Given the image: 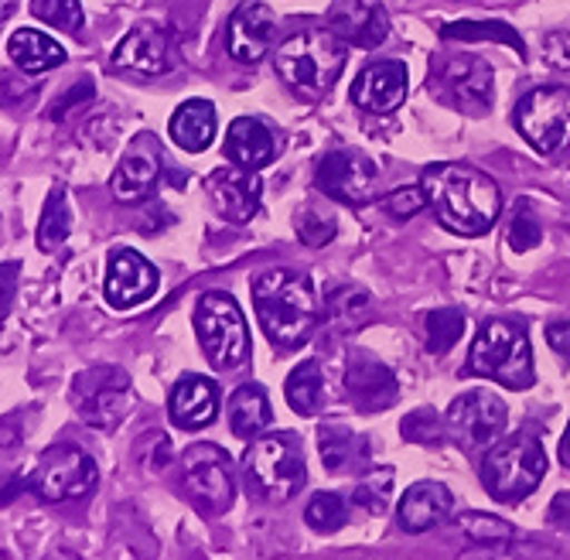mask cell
<instances>
[{
  "label": "cell",
  "instance_id": "cell-39",
  "mask_svg": "<svg viewBox=\"0 0 570 560\" xmlns=\"http://www.w3.org/2000/svg\"><path fill=\"white\" fill-rule=\"evenodd\" d=\"M390 495H393V469H383V472H373L370 479H362L355 485V502L366 509V513L380 517L386 513V505H390Z\"/></svg>",
  "mask_w": 570,
  "mask_h": 560
},
{
  "label": "cell",
  "instance_id": "cell-44",
  "mask_svg": "<svg viewBox=\"0 0 570 560\" xmlns=\"http://www.w3.org/2000/svg\"><path fill=\"white\" fill-rule=\"evenodd\" d=\"M92 96V82L89 79H82V82H76L62 99H59V104L56 107H51V120H62L72 107H79V104H86V99Z\"/></svg>",
  "mask_w": 570,
  "mask_h": 560
},
{
  "label": "cell",
  "instance_id": "cell-25",
  "mask_svg": "<svg viewBox=\"0 0 570 560\" xmlns=\"http://www.w3.org/2000/svg\"><path fill=\"white\" fill-rule=\"evenodd\" d=\"M158 175H161V158L158 150H154L150 137H140V144L134 150H127L124 161L117 165L114 171V198L117 202H140L144 195L154 191L158 185Z\"/></svg>",
  "mask_w": 570,
  "mask_h": 560
},
{
  "label": "cell",
  "instance_id": "cell-26",
  "mask_svg": "<svg viewBox=\"0 0 570 560\" xmlns=\"http://www.w3.org/2000/svg\"><path fill=\"white\" fill-rule=\"evenodd\" d=\"M216 127H219V117L209 99H188V104L175 110L168 134L181 150H188V155H202V150L216 140Z\"/></svg>",
  "mask_w": 570,
  "mask_h": 560
},
{
  "label": "cell",
  "instance_id": "cell-47",
  "mask_svg": "<svg viewBox=\"0 0 570 560\" xmlns=\"http://www.w3.org/2000/svg\"><path fill=\"white\" fill-rule=\"evenodd\" d=\"M14 274H18L14 264H0V312L8 308V301L14 294Z\"/></svg>",
  "mask_w": 570,
  "mask_h": 560
},
{
  "label": "cell",
  "instance_id": "cell-22",
  "mask_svg": "<svg viewBox=\"0 0 570 560\" xmlns=\"http://www.w3.org/2000/svg\"><path fill=\"white\" fill-rule=\"evenodd\" d=\"M229 56L236 62L256 66L274 45V14L264 4H243L229 21Z\"/></svg>",
  "mask_w": 570,
  "mask_h": 560
},
{
  "label": "cell",
  "instance_id": "cell-34",
  "mask_svg": "<svg viewBox=\"0 0 570 560\" xmlns=\"http://www.w3.org/2000/svg\"><path fill=\"white\" fill-rule=\"evenodd\" d=\"M373 315V301L362 287H338L328 297V318L342 328H355Z\"/></svg>",
  "mask_w": 570,
  "mask_h": 560
},
{
  "label": "cell",
  "instance_id": "cell-24",
  "mask_svg": "<svg viewBox=\"0 0 570 560\" xmlns=\"http://www.w3.org/2000/svg\"><path fill=\"white\" fill-rule=\"evenodd\" d=\"M277 134L256 117H239L229 124V134H226V158L236 161L239 168H264L277 158Z\"/></svg>",
  "mask_w": 570,
  "mask_h": 560
},
{
  "label": "cell",
  "instance_id": "cell-18",
  "mask_svg": "<svg viewBox=\"0 0 570 560\" xmlns=\"http://www.w3.org/2000/svg\"><path fill=\"white\" fill-rule=\"evenodd\" d=\"M209 195L216 202V213L229 223H249L261 209L264 185L253 168H219L209 178Z\"/></svg>",
  "mask_w": 570,
  "mask_h": 560
},
{
  "label": "cell",
  "instance_id": "cell-46",
  "mask_svg": "<svg viewBox=\"0 0 570 560\" xmlns=\"http://www.w3.org/2000/svg\"><path fill=\"white\" fill-rule=\"evenodd\" d=\"M550 523L570 533V492H560V495L550 502Z\"/></svg>",
  "mask_w": 570,
  "mask_h": 560
},
{
  "label": "cell",
  "instance_id": "cell-14",
  "mask_svg": "<svg viewBox=\"0 0 570 560\" xmlns=\"http://www.w3.org/2000/svg\"><path fill=\"white\" fill-rule=\"evenodd\" d=\"M509 424L505 403L489 390H469L448 406V431L464 448H485L502 438Z\"/></svg>",
  "mask_w": 570,
  "mask_h": 560
},
{
  "label": "cell",
  "instance_id": "cell-29",
  "mask_svg": "<svg viewBox=\"0 0 570 560\" xmlns=\"http://www.w3.org/2000/svg\"><path fill=\"white\" fill-rule=\"evenodd\" d=\"M8 52L24 72H48V69L66 62V48L59 41H51L45 31H35V28L14 31L8 41Z\"/></svg>",
  "mask_w": 570,
  "mask_h": 560
},
{
  "label": "cell",
  "instance_id": "cell-38",
  "mask_svg": "<svg viewBox=\"0 0 570 560\" xmlns=\"http://www.w3.org/2000/svg\"><path fill=\"white\" fill-rule=\"evenodd\" d=\"M31 11L35 18H41L45 24L79 35L82 31V8L79 0H31Z\"/></svg>",
  "mask_w": 570,
  "mask_h": 560
},
{
  "label": "cell",
  "instance_id": "cell-11",
  "mask_svg": "<svg viewBox=\"0 0 570 560\" xmlns=\"http://www.w3.org/2000/svg\"><path fill=\"white\" fill-rule=\"evenodd\" d=\"M185 492L209 517H223L236 499L233 462L216 444H195L185 451Z\"/></svg>",
  "mask_w": 570,
  "mask_h": 560
},
{
  "label": "cell",
  "instance_id": "cell-35",
  "mask_svg": "<svg viewBox=\"0 0 570 560\" xmlns=\"http://www.w3.org/2000/svg\"><path fill=\"white\" fill-rule=\"evenodd\" d=\"M304 520L311 530H318V533H335L348 523V505L342 495L335 492H318L315 499L307 502L304 509Z\"/></svg>",
  "mask_w": 570,
  "mask_h": 560
},
{
  "label": "cell",
  "instance_id": "cell-43",
  "mask_svg": "<svg viewBox=\"0 0 570 560\" xmlns=\"http://www.w3.org/2000/svg\"><path fill=\"white\" fill-rule=\"evenodd\" d=\"M428 206V195L421 185H406V188H396L393 195L383 198V209L393 216V219H410V216H417L421 209Z\"/></svg>",
  "mask_w": 570,
  "mask_h": 560
},
{
  "label": "cell",
  "instance_id": "cell-17",
  "mask_svg": "<svg viewBox=\"0 0 570 560\" xmlns=\"http://www.w3.org/2000/svg\"><path fill=\"white\" fill-rule=\"evenodd\" d=\"M345 393L358 414H380L396 403L400 386L390 366H383L380 360H370V355H358L345 370Z\"/></svg>",
  "mask_w": 570,
  "mask_h": 560
},
{
  "label": "cell",
  "instance_id": "cell-15",
  "mask_svg": "<svg viewBox=\"0 0 570 560\" xmlns=\"http://www.w3.org/2000/svg\"><path fill=\"white\" fill-rule=\"evenodd\" d=\"M328 31L355 48L383 45L390 35L383 0H335V8L328 11Z\"/></svg>",
  "mask_w": 570,
  "mask_h": 560
},
{
  "label": "cell",
  "instance_id": "cell-4",
  "mask_svg": "<svg viewBox=\"0 0 570 560\" xmlns=\"http://www.w3.org/2000/svg\"><path fill=\"white\" fill-rule=\"evenodd\" d=\"M469 373L502 383L509 390H530L537 373H533V352L527 332L505 318L482 322L469 352Z\"/></svg>",
  "mask_w": 570,
  "mask_h": 560
},
{
  "label": "cell",
  "instance_id": "cell-8",
  "mask_svg": "<svg viewBox=\"0 0 570 560\" xmlns=\"http://www.w3.org/2000/svg\"><path fill=\"white\" fill-rule=\"evenodd\" d=\"M72 406L89 428L114 431L134 406V383L120 366H92L72 380Z\"/></svg>",
  "mask_w": 570,
  "mask_h": 560
},
{
  "label": "cell",
  "instance_id": "cell-21",
  "mask_svg": "<svg viewBox=\"0 0 570 560\" xmlns=\"http://www.w3.org/2000/svg\"><path fill=\"white\" fill-rule=\"evenodd\" d=\"M171 421L185 431H202L209 428L219 414V386L209 376L188 373L178 380V386L171 390Z\"/></svg>",
  "mask_w": 570,
  "mask_h": 560
},
{
  "label": "cell",
  "instance_id": "cell-20",
  "mask_svg": "<svg viewBox=\"0 0 570 560\" xmlns=\"http://www.w3.org/2000/svg\"><path fill=\"white\" fill-rule=\"evenodd\" d=\"M406 99V66L403 62H376L362 69L352 82V104L366 114H390Z\"/></svg>",
  "mask_w": 570,
  "mask_h": 560
},
{
  "label": "cell",
  "instance_id": "cell-36",
  "mask_svg": "<svg viewBox=\"0 0 570 560\" xmlns=\"http://www.w3.org/2000/svg\"><path fill=\"white\" fill-rule=\"evenodd\" d=\"M424 328H428V352L448 355L458 345L461 332H464V315L458 308H438V312L428 315Z\"/></svg>",
  "mask_w": 570,
  "mask_h": 560
},
{
  "label": "cell",
  "instance_id": "cell-10",
  "mask_svg": "<svg viewBox=\"0 0 570 560\" xmlns=\"http://www.w3.org/2000/svg\"><path fill=\"white\" fill-rule=\"evenodd\" d=\"M515 127L540 150L553 158L570 147V89L567 86H547L527 92L515 104Z\"/></svg>",
  "mask_w": 570,
  "mask_h": 560
},
{
  "label": "cell",
  "instance_id": "cell-41",
  "mask_svg": "<svg viewBox=\"0 0 570 560\" xmlns=\"http://www.w3.org/2000/svg\"><path fill=\"white\" fill-rule=\"evenodd\" d=\"M400 431L413 444H441L444 441V428L434 411H413L410 417H403Z\"/></svg>",
  "mask_w": 570,
  "mask_h": 560
},
{
  "label": "cell",
  "instance_id": "cell-48",
  "mask_svg": "<svg viewBox=\"0 0 570 560\" xmlns=\"http://www.w3.org/2000/svg\"><path fill=\"white\" fill-rule=\"evenodd\" d=\"M560 462L570 469V424H567V431H563V438H560Z\"/></svg>",
  "mask_w": 570,
  "mask_h": 560
},
{
  "label": "cell",
  "instance_id": "cell-12",
  "mask_svg": "<svg viewBox=\"0 0 570 560\" xmlns=\"http://www.w3.org/2000/svg\"><path fill=\"white\" fill-rule=\"evenodd\" d=\"M431 89L451 110L469 114V117H482L492 107V66L482 62L479 56L448 59L434 72Z\"/></svg>",
  "mask_w": 570,
  "mask_h": 560
},
{
  "label": "cell",
  "instance_id": "cell-16",
  "mask_svg": "<svg viewBox=\"0 0 570 560\" xmlns=\"http://www.w3.org/2000/svg\"><path fill=\"white\" fill-rule=\"evenodd\" d=\"M102 291H107V301L117 312H127L158 291V271H154L134 249H114Z\"/></svg>",
  "mask_w": 570,
  "mask_h": 560
},
{
  "label": "cell",
  "instance_id": "cell-42",
  "mask_svg": "<svg viewBox=\"0 0 570 560\" xmlns=\"http://www.w3.org/2000/svg\"><path fill=\"white\" fill-rule=\"evenodd\" d=\"M335 233H338L335 219L325 216V213H318V209H304L301 219H297V236L307 246H325V243L335 239Z\"/></svg>",
  "mask_w": 570,
  "mask_h": 560
},
{
  "label": "cell",
  "instance_id": "cell-7",
  "mask_svg": "<svg viewBox=\"0 0 570 560\" xmlns=\"http://www.w3.org/2000/svg\"><path fill=\"white\" fill-rule=\"evenodd\" d=\"M547 475L543 444L530 434H515L499 441L482 462V485L499 502L527 499Z\"/></svg>",
  "mask_w": 570,
  "mask_h": 560
},
{
  "label": "cell",
  "instance_id": "cell-40",
  "mask_svg": "<svg viewBox=\"0 0 570 560\" xmlns=\"http://www.w3.org/2000/svg\"><path fill=\"white\" fill-rule=\"evenodd\" d=\"M540 239H543L540 219L533 216L530 202H520V206H515V213H512V219H509V246L515 253H530Z\"/></svg>",
  "mask_w": 570,
  "mask_h": 560
},
{
  "label": "cell",
  "instance_id": "cell-30",
  "mask_svg": "<svg viewBox=\"0 0 570 560\" xmlns=\"http://www.w3.org/2000/svg\"><path fill=\"white\" fill-rule=\"evenodd\" d=\"M284 393H287V403H291V411L301 414V417H315L322 411V403H325V373L318 366V360H307L301 363L287 383H284Z\"/></svg>",
  "mask_w": 570,
  "mask_h": 560
},
{
  "label": "cell",
  "instance_id": "cell-9",
  "mask_svg": "<svg viewBox=\"0 0 570 560\" xmlns=\"http://www.w3.org/2000/svg\"><path fill=\"white\" fill-rule=\"evenodd\" d=\"M96 462L76 444H56L41 451L38 465L28 475V489L41 502H76L96 489Z\"/></svg>",
  "mask_w": 570,
  "mask_h": 560
},
{
  "label": "cell",
  "instance_id": "cell-1",
  "mask_svg": "<svg viewBox=\"0 0 570 560\" xmlns=\"http://www.w3.org/2000/svg\"><path fill=\"white\" fill-rule=\"evenodd\" d=\"M428 206L438 223L458 236H482L502 213V191L495 178L472 165H431L421 178Z\"/></svg>",
  "mask_w": 570,
  "mask_h": 560
},
{
  "label": "cell",
  "instance_id": "cell-23",
  "mask_svg": "<svg viewBox=\"0 0 570 560\" xmlns=\"http://www.w3.org/2000/svg\"><path fill=\"white\" fill-rule=\"evenodd\" d=\"M454 509V495L448 485L441 482H417L410 485L406 495L400 499V509H396V520L406 533H428L441 523H448Z\"/></svg>",
  "mask_w": 570,
  "mask_h": 560
},
{
  "label": "cell",
  "instance_id": "cell-13",
  "mask_svg": "<svg viewBox=\"0 0 570 560\" xmlns=\"http://www.w3.org/2000/svg\"><path fill=\"white\" fill-rule=\"evenodd\" d=\"M315 185L328 198L342 202V206L358 209V206H366V202H373L380 171L366 155H358V150H332V155L318 161Z\"/></svg>",
  "mask_w": 570,
  "mask_h": 560
},
{
  "label": "cell",
  "instance_id": "cell-31",
  "mask_svg": "<svg viewBox=\"0 0 570 560\" xmlns=\"http://www.w3.org/2000/svg\"><path fill=\"white\" fill-rule=\"evenodd\" d=\"M72 233V209H69V198L66 191H51L48 202H45V213H41V223H38V246L41 249H56L69 239Z\"/></svg>",
  "mask_w": 570,
  "mask_h": 560
},
{
  "label": "cell",
  "instance_id": "cell-49",
  "mask_svg": "<svg viewBox=\"0 0 570 560\" xmlns=\"http://www.w3.org/2000/svg\"><path fill=\"white\" fill-rule=\"evenodd\" d=\"M14 4H18V0H0V18H8L14 11Z\"/></svg>",
  "mask_w": 570,
  "mask_h": 560
},
{
  "label": "cell",
  "instance_id": "cell-32",
  "mask_svg": "<svg viewBox=\"0 0 570 560\" xmlns=\"http://www.w3.org/2000/svg\"><path fill=\"white\" fill-rule=\"evenodd\" d=\"M454 523L475 547H502V543L520 540V530L499 517H489V513H461Z\"/></svg>",
  "mask_w": 570,
  "mask_h": 560
},
{
  "label": "cell",
  "instance_id": "cell-6",
  "mask_svg": "<svg viewBox=\"0 0 570 560\" xmlns=\"http://www.w3.org/2000/svg\"><path fill=\"white\" fill-rule=\"evenodd\" d=\"M195 335L205 360L229 373L249 360V328L239 304L226 291H205L195 304Z\"/></svg>",
  "mask_w": 570,
  "mask_h": 560
},
{
  "label": "cell",
  "instance_id": "cell-5",
  "mask_svg": "<svg viewBox=\"0 0 570 560\" xmlns=\"http://www.w3.org/2000/svg\"><path fill=\"white\" fill-rule=\"evenodd\" d=\"M243 469H246L249 489L267 502L294 499L307 482L301 441H297V434H287V431L253 438V444L243 458Z\"/></svg>",
  "mask_w": 570,
  "mask_h": 560
},
{
  "label": "cell",
  "instance_id": "cell-33",
  "mask_svg": "<svg viewBox=\"0 0 570 560\" xmlns=\"http://www.w3.org/2000/svg\"><path fill=\"white\" fill-rule=\"evenodd\" d=\"M444 38H458V41H502L509 48H515V56H527V45L523 38L515 35L509 24L502 21H454V24H444L441 31Z\"/></svg>",
  "mask_w": 570,
  "mask_h": 560
},
{
  "label": "cell",
  "instance_id": "cell-2",
  "mask_svg": "<svg viewBox=\"0 0 570 560\" xmlns=\"http://www.w3.org/2000/svg\"><path fill=\"white\" fill-rule=\"evenodd\" d=\"M256 318L267 338L281 348H297L318 328V301L311 277L301 271H264L253 277Z\"/></svg>",
  "mask_w": 570,
  "mask_h": 560
},
{
  "label": "cell",
  "instance_id": "cell-27",
  "mask_svg": "<svg viewBox=\"0 0 570 560\" xmlns=\"http://www.w3.org/2000/svg\"><path fill=\"white\" fill-rule=\"evenodd\" d=\"M318 451H322L325 469L335 475L358 472L370 465V441L342 424H328L318 431Z\"/></svg>",
  "mask_w": 570,
  "mask_h": 560
},
{
  "label": "cell",
  "instance_id": "cell-28",
  "mask_svg": "<svg viewBox=\"0 0 570 560\" xmlns=\"http://www.w3.org/2000/svg\"><path fill=\"white\" fill-rule=\"evenodd\" d=\"M274 421V411H271V400L261 386H239L233 396H229V428L236 438L243 441H253L261 438Z\"/></svg>",
  "mask_w": 570,
  "mask_h": 560
},
{
  "label": "cell",
  "instance_id": "cell-3",
  "mask_svg": "<svg viewBox=\"0 0 570 560\" xmlns=\"http://www.w3.org/2000/svg\"><path fill=\"white\" fill-rule=\"evenodd\" d=\"M274 66L287 89H294L301 99H322L345 69V41L325 28L297 31L277 48Z\"/></svg>",
  "mask_w": 570,
  "mask_h": 560
},
{
  "label": "cell",
  "instance_id": "cell-37",
  "mask_svg": "<svg viewBox=\"0 0 570 560\" xmlns=\"http://www.w3.org/2000/svg\"><path fill=\"white\" fill-rule=\"evenodd\" d=\"M461 560H570L553 547L543 543H527V540H512L502 547H479L472 553H464Z\"/></svg>",
  "mask_w": 570,
  "mask_h": 560
},
{
  "label": "cell",
  "instance_id": "cell-45",
  "mask_svg": "<svg viewBox=\"0 0 570 560\" xmlns=\"http://www.w3.org/2000/svg\"><path fill=\"white\" fill-rule=\"evenodd\" d=\"M547 342L557 355H563V360H570V322H553L547 328Z\"/></svg>",
  "mask_w": 570,
  "mask_h": 560
},
{
  "label": "cell",
  "instance_id": "cell-19",
  "mask_svg": "<svg viewBox=\"0 0 570 560\" xmlns=\"http://www.w3.org/2000/svg\"><path fill=\"white\" fill-rule=\"evenodd\" d=\"M114 66L117 69H134V72H144V76H161V72H168L175 66L171 41L158 24H137L117 45Z\"/></svg>",
  "mask_w": 570,
  "mask_h": 560
}]
</instances>
